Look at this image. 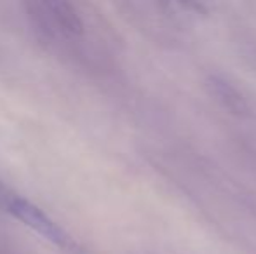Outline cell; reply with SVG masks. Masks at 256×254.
Instances as JSON below:
<instances>
[{"label": "cell", "mask_w": 256, "mask_h": 254, "mask_svg": "<svg viewBox=\"0 0 256 254\" xmlns=\"http://www.w3.org/2000/svg\"><path fill=\"white\" fill-rule=\"evenodd\" d=\"M26 16L32 28L42 42L54 47L74 49L75 44L86 38L88 24L75 3L38 0L28 2Z\"/></svg>", "instance_id": "6da1fadb"}, {"label": "cell", "mask_w": 256, "mask_h": 254, "mask_svg": "<svg viewBox=\"0 0 256 254\" xmlns=\"http://www.w3.org/2000/svg\"><path fill=\"white\" fill-rule=\"evenodd\" d=\"M0 211L20 220L23 225L30 227L40 237H44L56 248L63 249L64 253H80V246L68 232H64L56 221H52L48 214L42 213L35 204H32L28 199H24L12 188L7 187L4 181H0Z\"/></svg>", "instance_id": "7a4b0ae2"}, {"label": "cell", "mask_w": 256, "mask_h": 254, "mask_svg": "<svg viewBox=\"0 0 256 254\" xmlns=\"http://www.w3.org/2000/svg\"><path fill=\"white\" fill-rule=\"evenodd\" d=\"M208 85L211 89V94L225 106L226 110H230L232 113L237 115H244L248 112V105L244 101L242 94L237 91L234 85H230L226 80L220 77H211L208 80Z\"/></svg>", "instance_id": "3957f363"}]
</instances>
